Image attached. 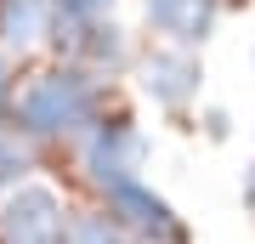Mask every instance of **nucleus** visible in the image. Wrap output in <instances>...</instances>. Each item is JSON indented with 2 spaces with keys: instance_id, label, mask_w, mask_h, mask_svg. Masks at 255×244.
<instances>
[{
  "instance_id": "nucleus-5",
  "label": "nucleus",
  "mask_w": 255,
  "mask_h": 244,
  "mask_svg": "<svg viewBox=\"0 0 255 244\" xmlns=\"http://www.w3.org/2000/svg\"><path fill=\"white\" fill-rule=\"evenodd\" d=\"M142 74V91L159 102V108H187L193 97H199V85H204V68H199V57L187 51V45H153V51L136 63Z\"/></svg>"
},
{
  "instance_id": "nucleus-10",
  "label": "nucleus",
  "mask_w": 255,
  "mask_h": 244,
  "mask_svg": "<svg viewBox=\"0 0 255 244\" xmlns=\"http://www.w3.org/2000/svg\"><path fill=\"white\" fill-rule=\"evenodd\" d=\"M114 6L119 0H51V17L57 23H102V17H114Z\"/></svg>"
},
{
  "instance_id": "nucleus-9",
  "label": "nucleus",
  "mask_w": 255,
  "mask_h": 244,
  "mask_svg": "<svg viewBox=\"0 0 255 244\" xmlns=\"http://www.w3.org/2000/svg\"><path fill=\"white\" fill-rule=\"evenodd\" d=\"M34 171L28 136H17L11 125H0V188H23V176Z\"/></svg>"
},
{
  "instance_id": "nucleus-6",
  "label": "nucleus",
  "mask_w": 255,
  "mask_h": 244,
  "mask_svg": "<svg viewBox=\"0 0 255 244\" xmlns=\"http://www.w3.org/2000/svg\"><path fill=\"white\" fill-rule=\"evenodd\" d=\"M142 17L153 34H164V45H204L210 28L221 17V0H142Z\"/></svg>"
},
{
  "instance_id": "nucleus-3",
  "label": "nucleus",
  "mask_w": 255,
  "mask_h": 244,
  "mask_svg": "<svg viewBox=\"0 0 255 244\" xmlns=\"http://www.w3.org/2000/svg\"><path fill=\"white\" fill-rule=\"evenodd\" d=\"M102 199H108L102 210H108L136 244H187V227L176 222V210L164 205L147 182H136V176H130V182H114Z\"/></svg>"
},
{
  "instance_id": "nucleus-7",
  "label": "nucleus",
  "mask_w": 255,
  "mask_h": 244,
  "mask_svg": "<svg viewBox=\"0 0 255 244\" xmlns=\"http://www.w3.org/2000/svg\"><path fill=\"white\" fill-rule=\"evenodd\" d=\"M51 40V0H0V51H34Z\"/></svg>"
},
{
  "instance_id": "nucleus-2",
  "label": "nucleus",
  "mask_w": 255,
  "mask_h": 244,
  "mask_svg": "<svg viewBox=\"0 0 255 244\" xmlns=\"http://www.w3.org/2000/svg\"><path fill=\"white\" fill-rule=\"evenodd\" d=\"M142 159H147V136L130 125L125 114H102L97 125L80 136V165H85V176H91L102 193H108L114 182H130L142 171Z\"/></svg>"
},
{
  "instance_id": "nucleus-11",
  "label": "nucleus",
  "mask_w": 255,
  "mask_h": 244,
  "mask_svg": "<svg viewBox=\"0 0 255 244\" xmlns=\"http://www.w3.org/2000/svg\"><path fill=\"white\" fill-rule=\"evenodd\" d=\"M11 108H17V74H11V57L0 51V125H11Z\"/></svg>"
},
{
  "instance_id": "nucleus-4",
  "label": "nucleus",
  "mask_w": 255,
  "mask_h": 244,
  "mask_svg": "<svg viewBox=\"0 0 255 244\" xmlns=\"http://www.w3.org/2000/svg\"><path fill=\"white\" fill-rule=\"evenodd\" d=\"M63 233H68V210L40 182L11 188V199L0 205V244H63Z\"/></svg>"
},
{
  "instance_id": "nucleus-12",
  "label": "nucleus",
  "mask_w": 255,
  "mask_h": 244,
  "mask_svg": "<svg viewBox=\"0 0 255 244\" xmlns=\"http://www.w3.org/2000/svg\"><path fill=\"white\" fill-rule=\"evenodd\" d=\"M204 131L221 142V136H227V114H221V108H210V114H204Z\"/></svg>"
},
{
  "instance_id": "nucleus-1",
  "label": "nucleus",
  "mask_w": 255,
  "mask_h": 244,
  "mask_svg": "<svg viewBox=\"0 0 255 244\" xmlns=\"http://www.w3.org/2000/svg\"><path fill=\"white\" fill-rule=\"evenodd\" d=\"M102 119V80L80 63L46 68L17 91V108H11V131L34 136V142H80Z\"/></svg>"
},
{
  "instance_id": "nucleus-8",
  "label": "nucleus",
  "mask_w": 255,
  "mask_h": 244,
  "mask_svg": "<svg viewBox=\"0 0 255 244\" xmlns=\"http://www.w3.org/2000/svg\"><path fill=\"white\" fill-rule=\"evenodd\" d=\"M63 244H136V239H130L108 210H80V216H68Z\"/></svg>"
}]
</instances>
